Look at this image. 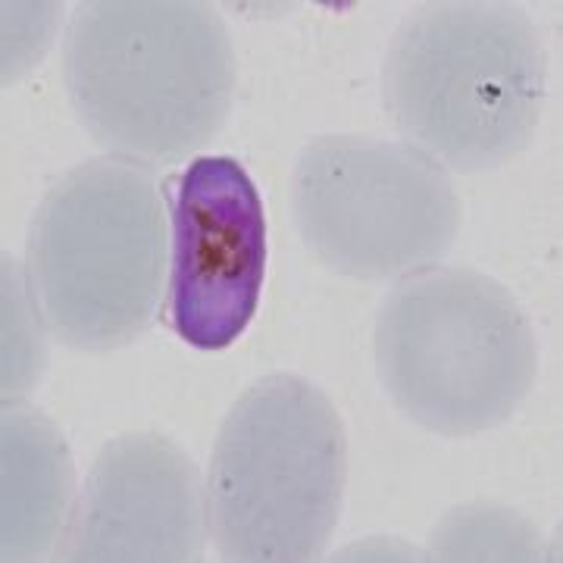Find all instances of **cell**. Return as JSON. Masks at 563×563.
<instances>
[{"label":"cell","instance_id":"cell-1","mask_svg":"<svg viewBox=\"0 0 563 563\" xmlns=\"http://www.w3.org/2000/svg\"><path fill=\"white\" fill-rule=\"evenodd\" d=\"M63 81L85 132L107 154L169 166L222 129L235 51L203 3L98 0L73 13Z\"/></svg>","mask_w":563,"mask_h":563},{"label":"cell","instance_id":"cell-8","mask_svg":"<svg viewBox=\"0 0 563 563\" xmlns=\"http://www.w3.org/2000/svg\"><path fill=\"white\" fill-rule=\"evenodd\" d=\"M207 532V485L179 444L129 432L103 448L73 507L63 561H198Z\"/></svg>","mask_w":563,"mask_h":563},{"label":"cell","instance_id":"cell-4","mask_svg":"<svg viewBox=\"0 0 563 563\" xmlns=\"http://www.w3.org/2000/svg\"><path fill=\"white\" fill-rule=\"evenodd\" d=\"M166 210L151 166L98 157L63 173L29 225L25 282L41 322L79 351H113L154 322Z\"/></svg>","mask_w":563,"mask_h":563},{"label":"cell","instance_id":"cell-5","mask_svg":"<svg viewBox=\"0 0 563 563\" xmlns=\"http://www.w3.org/2000/svg\"><path fill=\"white\" fill-rule=\"evenodd\" d=\"M347 444L335 404L295 373L263 376L222 420L207 532L225 561H317L342 517Z\"/></svg>","mask_w":563,"mask_h":563},{"label":"cell","instance_id":"cell-7","mask_svg":"<svg viewBox=\"0 0 563 563\" xmlns=\"http://www.w3.org/2000/svg\"><path fill=\"white\" fill-rule=\"evenodd\" d=\"M266 220L257 185L232 157L188 163L173 201L169 322L181 342L222 351L261 303Z\"/></svg>","mask_w":563,"mask_h":563},{"label":"cell","instance_id":"cell-3","mask_svg":"<svg viewBox=\"0 0 563 563\" xmlns=\"http://www.w3.org/2000/svg\"><path fill=\"white\" fill-rule=\"evenodd\" d=\"M376 373L407 420L473 439L510 420L539 373L536 329L501 282L470 266H422L388 291Z\"/></svg>","mask_w":563,"mask_h":563},{"label":"cell","instance_id":"cell-2","mask_svg":"<svg viewBox=\"0 0 563 563\" xmlns=\"http://www.w3.org/2000/svg\"><path fill=\"white\" fill-rule=\"evenodd\" d=\"M544 47L517 3H432L401 22L383 63V101L407 144L479 173L517 157L544 107Z\"/></svg>","mask_w":563,"mask_h":563},{"label":"cell","instance_id":"cell-6","mask_svg":"<svg viewBox=\"0 0 563 563\" xmlns=\"http://www.w3.org/2000/svg\"><path fill=\"white\" fill-rule=\"evenodd\" d=\"M291 217L307 251L347 279H401L435 266L461 232L444 166L407 141L322 135L291 176Z\"/></svg>","mask_w":563,"mask_h":563},{"label":"cell","instance_id":"cell-9","mask_svg":"<svg viewBox=\"0 0 563 563\" xmlns=\"http://www.w3.org/2000/svg\"><path fill=\"white\" fill-rule=\"evenodd\" d=\"M73 514V461L60 429L25 404H3V561L57 551Z\"/></svg>","mask_w":563,"mask_h":563},{"label":"cell","instance_id":"cell-10","mask_svg":"<svg viewBox=\"0 0 563 563\" xmlns=\"http://www.w3.org/2000/svg\"><path fill=\"white\" fill-rule=\"evenodd\" d=\"M539 536L520 514L495 504H466L432 532L435 561H539Z\"/></svg>","mask_w":563,"mask_h":563}]
</instances>
